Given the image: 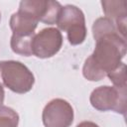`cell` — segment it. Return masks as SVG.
Here are the masks:
<instances>
[{"instance_id": "cell-17", "label": "cell", "mask_w": 127, "mask_h": 127, "mask_svg": "<svg viewBox=\"0 0 127 127\" xmlns=\"http://www.w3.org/2000/svg\"><path fill=\"white\" fill-rule=\"evenodd\" d=\"M0 20H1V13H0Z\"/></svg>"}, {"instance_id": "cell-4", "label": "cell", "mask_w": 127, "mask_h": 127, "mask_svg": "<svg viewBox=\"0 0 127 127\" xmlns=\"http://www.w3.org/2000/svg\"><path fill=\"white\" fill-rule=\"evenodd\" d=\"M127 87L109 85L98 86L92 90L89 101L93 108L98 111L112 110L125 116Z\"/></svg>"}, {"instance_id": "cell-15", "label": "cell", "mask_w": 127, "mask_h": 127, "mask_svg": "<svg viewBox=\"0 0 127 127\" xmlns=\"http://www.w3.org/2000/svg\"><path fill=\"white\" fill-rule=\"evenodd\" d=\"M76 127H99V126L91 121H82L79 124H77Z\"/></svg>"}, {"instance_id": "cell-10", "label": "cell", "mask_w": 127, "mask_h": 127, "mask_svg": "<svg viewBox=\"0 0 127 127\" xmlns=\"http://www.w3.org/2000/svg\"><path fill=\"white\" fill-rule=\"evenodd\" d=\"M48 0H23L20 2L18 11L24 12L41 22L46 14Z\"/></svg>"}, {"instance_id": "cell-5", "label": "cell", "mask_w": 127, "mask_h": 127, "mask_svg": "<svg viewBox=\"0 0 127 127\" xmlns=\"http://www.w3.org/2000/svg\"><path fill=\"white\" fill-rule=\"evenodd\" d=\"M73 108L66 100L55 98L49 101L42 114L45 127H69L73 122Z\"/></svg>"}, {"instance_id": "cell-13", "label": "cell", "mask_w": 127, "mask_h": 127, "mask_svg": "<svg viewBox=\"0 0 127 127\" xmlns=\"http://www.w3.org/2000/svg\"><path fill=\"white\" fill-rule=\"evenodd\" d=\"M63 6L58 1L54 0H48V7L46 14L41 22L48 24V25H54L57 24V21L59 19V16L61 14Z\"/></svg>"}, {"instance_id": "cell-7", "label": "cell", "mask_w": 127, "mask_h": 127, "mask_svg": "<svg viewBox=\"0 0 127 127\" xmlns=\"http://www.w3.org/2000/svg\"><path fill=\"white\" fill-rule=\"evenodd\" d=\"M102 10L105 17L113 21L119 35L126 39L127 8L125 0H103L101 1Z\"/></svg>"}, {"instance_id": "cell-8", "label": "cell", "mask_w": 127, "mask_h": 127, "mask_svg": "<svg viewBox=\"0 0 127 127\" xmlns=\"http://www.w3.org/2000/svg\"><path fill=\"white\" fill-rule=\"evenodd\" d=\"M38 21L32 16L17 11L12 14L10 18V28L13 34L16 35H32L35 34V30L38 26Z\"/></svg>"}, {"instance_id": "cell-2", "label": "cell", "mask_w": 127, "mask_h": 127, "mask_svg": "<svg viewBox=\"0 0 127 127\" xmlns=\"http://www.w3.org/2000/svg\"><path fill=\"white\" fill-rule=\"evenodd\" d=\"M35 83L32 71L21 62H0V84L19 94L29 92Z\"/></svg>"}, {"instance_id": "cell-14", "label": "cell", "mask_w": 127, "mask_h": 127, "mask_svg": "<svg viewBox=\"0 0 127 127\" xmlns=\"http://www.w3.org/2000/svg\"><path fill=\"white\" fill-rule=\"evenodd\" d=\"M108 78L116 87H127L126 84V64L121 63L116 68L107 73Z\"/></svg>"}, {"instance_id": "cell-6", "label": "cell", "mask_w": 127, "mask_h": 127, "mask_svg": "<svg viewBox=\"0 0 127 127\" xmlns=\"http://www.w3.org/2000/svg\"><path fill=\"white\" fill-rule=\"evenodd\" d=\"M63 46V35L58 28H45L35 34L32 44L33 55L40 59H48L59 53Z\"/></svg>"}, {"instance_id": "cell-1", "label": "cell", "mask_w": 127, "mask_h": 127, "mask_svg": "<svg viewBox=\"0 0 127 127\" xmlns=\"http://www.w3.org/2000/svg\"><path fill=\"white\" fill-rule=\"evenodd\" d=\"M95 42V49L82 67V74L89 81L103 79L122 63L126 54V39L118 33L103 36Z\"/></svg>"}, {"instance_id": "cell-16", "label": "cell", "mask_w": 127, "mask_h": 127, "mask_svg": "<svg viewBox=\"0 0 127 127\" xmlns=\"http://www.w3.org/2000/svg\"><path fill=\"white\" fill-rule=\"evenodd\" d=\"M4 97H5V92H4V88L3 86L0 84V106L3 104L4 102Z\"/></svg>"}, {"instance_id": "cell-9", "label": "cell", "mask_w": 127, "mask_h": 127, "mask_svg": "<svg viewBox=\"0 0 127 127\" xmlns=\"http://www.w3.org/2000/svg\"><path fill=\"white\" fill-rule=\"evenodd\" d=\"M35 34L32 35H16L13 34L10 41L11 50L20 56L31 57L33 56L32 44Z\"/></svg>"}, {"instance_id": "cell-11", "label": "cell", "mask_w": 127, "mask_h": 127, "mask_svg": "<svg viewBox=\"0 0 127 127\" xmlns=\"http://www.w3.org/2000/svg\"><path fill=\"white\" fill-rule=\"evenodd\" d=\"M115 33H118L115 24L113 23V21L106 17H100L96 19L92 25V35L95 41L103 36Z\"/></svg>"}, {"instance_id": "cell-3", "label": "cell", "mask_w": 127, "mask_h": 127, "mask_svg": "<svg viewBox=\"0 0 127 127\" xmlns=\"http://www.w3.org/2000/svg\"><path fill=\"white\" fill-rule=\"evenodd\" d=\"M58 29L66 32L70 45L76 46L84 42L87 34L83 12L74 5H65L62 8L57 21Z\"/></svg>"}, {"instance_id": "cell-12", "label": "cell", "mask_w": 127, "mask_h": 127, "mask_svg": "<svg viewBox=\"0 0 127 127\" xmlns=\"http://www.w3.org/2000/svg\"><path fill=\"white\" fill-rule=\"evenodd\" d=\"M19 115L11 107L0 106V127H18Z\"/></svg>"}]
</instances>
